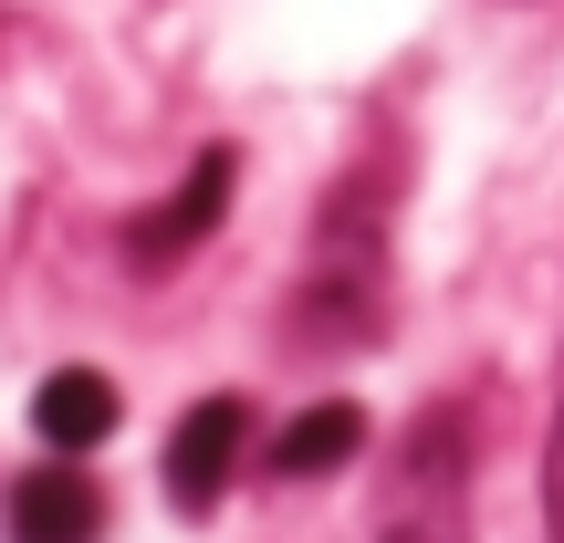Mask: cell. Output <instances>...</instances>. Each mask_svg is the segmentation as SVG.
<instances>
[{"label": "cell", "instance_id": "cell-5", "mask_svg": "<svg viewBox=\"0 0 564 543\" xmlns=\"http://www.w3.org/2000/svg\"><path fill=\"white\" fill-rule=\"evenodd\" d=\"M11 543H105V491L84 470H32L11 481Z\"/></svg>", "mask_w": 564, "mask_h": 543}, {"label": "cell", "instance_id": "cell-2", "mask_svg": "<svg viewBox=\"0 0 564 543\" xmlns=\"http://www.w3.org/2000/svg\"><path fill=\"white\" fill-rule=\"evenodd\" d=\"M230 178H241V158L230 146H199V167H188V188H167L158 209H137V230H126V251H137V272H167V262H188V251L220 230V209H230Z\"/></svg>", "mask_w": 564, "mask_h": 543}, {"label": "cell", "instance_id": "cell-3", "mask_svg": "<svg viewBox=\"0 0 564 543\" xmlns=\"http://www.w3.org/2000/svg\"><path fill=\"white\" fill-rule=\"evenodd\" d=\"M241 439H251V408L241 398H209V408H188V419H178V439H167V491H178V512H209L230 491Z\"/></svg>", "mask_w": 564, "mask_h": 543}, {"label": "cell", "instance_id": "cell-1", "mask_svg": "<svg viewBox=\"0 0 564 543\" xmlns=\"http://www.w3.org/2000/svg\"><path fill=\"white\" fill-rule=\"evenodd\" d=\"M377 543H470V439L460 419H419L377 481Z\"/></svg>", "mask_w": 564, "mask_h": 543}, {"label": "cell", "instance_id": "cell-6", "mask_svg": "<svg viewBox=\"0 0 564 543\" xmlns=\"http://www.w3.org/2000/svg\"><path fill=\"white\" fill-rule=\"evenodd\" d=\"M356 449H366V408H356V398H314V408L272 439V470H282V481H324V470H345Z\"/></svg>", "mask_w": 564, "mask_h": 543}, {"label": "cell", "instance_id": "cell-4", "mask_svg": "<svg viewBox=\"0 0 564 543\" xmlns=\"http://www.w3.org/2000/svg\"><path fill=\"white\" fill-rule=\"evenodd\" d=\"M116 419H126V398H116V377H95V366H53V377L32 387V428L63 449V460H74V449H105Z\"/></svg>", "mask_w": 564, "mask_h": 543}, {"label": "cell", "instance_id": "cell-7", "mask_svg": "<svg viewBox=\"0 0 564 543\" xmlns=\"http://www.w3.org/2000/svg\"><path fill=\"white\" fill-rule=\"evenodd\" d=\"M544 533L564 543V419H554V449H544Z\"/></svg>", "mask_w": 564, "mask_h": 543}]
</instances>
